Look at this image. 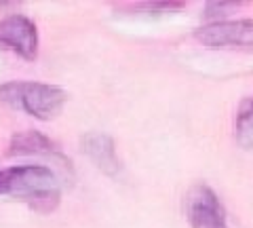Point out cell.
<instances>
[{
    "label": "cell",
    "instance_id": "obj_1",
    "mask_svg": "<svg viewBox=\"0 0 253 228\" xmlns=\"http://www.w3.org/2000/svg\"><path fill=\"white\" fill-rule=\"evenodd\" d=\"M0 196H15L38 214H51L61 201L59 178L46 165L0 169Z\"/></svg>",
    "mask_w": 253,
    "mask_h": 228
},
{
    "label": "cell",
    "instance_id": "obj_2",
    "mask_svg": "<svg viewBox=\"0 0 253 228\" xmlns=\"http://www.w3.org/2000/svg\"><path fill=\"white\" fill-rule=\"evenodd\" d=\"M68 101V93L57 85L13 81L0 87V104L19 112H26L38 121H51L61 114Z\"/></svg>",
    "mask_w": 253,
    "mask_h": 228
},
{
    "label": "cell",
    "instance_id": "obj_3",
    "mask_svg": "<svg viewBox=\"0 0 253 228\" xmlns=\"http://www.w3.org/2000/svg\"><path fill=\"white\" fill-rule=\"evenodd\" d=\"M196 41L209 49H249L253 51V19H219L199 28Z\"/></svg>",
    "mask_w": 253,
    "mask_h": 228
},
{
    "label": "cell",
    "instance_id": "obj_4",
    "mask_svg": "<svg viewBox=\"0 0 253 228\" xmlns=\"http://www.w3.org/2000/svg\"><path fill=\"white\" fill-rule=\"evenodd\" d=\"M186 218L190 228H230L226 207L209 186L199 184L186 196Z\"/></svg>",
    "mask_w": 253,
    "mask_h": 228
},
{
    "label": "cell",
    "instance_id": "obj_5",
    "mask_svg": "<svg viewBox=\"0 0 253 228\" xmlns=\"http://www.w3.org/2000/svg\"><path fill=\"white\" fill-rule=\"evenodd\" d=\"M0 45L21 55L23 59H36L38 55V30L26 15H9L0 19Z\"/></svg>",
    "mask_w": 253,
    "mask_h": 228
},
{
    "label": "cell",
    "instance_id": "obj_6",
    "mask_svg": "<svg viewBox=\"0 0 253 228\" xmlns=\"http://www.w3.org/2000/svg\"><path fill=\"white\" fill-rule=\"evenodd\" d=\"M81 148L89 159L97 165V169H101L106 176L118 178L121 174V163L116 156V146L114 139L108 133L101 131H89L81 137Z\"/></svg>",
    "mask_w": 253,
    "mask_h": 228
},
{
    "label": "cell",
    "instance_id": "obj_7",
    "mask_svg": "<svg viewBox=\"0 0 253 228\" xmlns=\"http://www.w3.org/2000/svg\"><path fill=\"white\" fill-rule=\"evenodd\" d=\"M9 156H51L55 161H61L66 167H70V161L61 154V150L41 131L26 129L17 131L11 137Z\"/></svg>",
    "mask_w": 253,
    "mask_h": 228
},
{
    "label": "cell",
    "instance_id": "obj_8",
    "mask_svg": "<svg viewBox=\"0 0 253 228\" xmlns=\"http://www.w3.org/2000/svg\"><path fill=\"white\" fill-rule=\"evenodd\" d=\"M236 144L245 150H253V97H247L239 108L234 123Z\"/></svg>",
    "mask_w": 253,
    "mask_h": 228
},
{
    "label": "cell",
    "instance_id": "obj_9",
    "mask_svg": "<svg viewBox=\"0 0 253 228\" xmlns=\"http://www.w3.org/2000/svg\"><path fill=\"white\" fill-rule=\"evenodd\" d=\"M243 2H209L207 6H205V17L211 19L209 23H215L219 21V17H224V15H228L230 11H236Z\"/></svg>",
    "mask_w": 253,
    "mask_h": 228
}]
</instances>
